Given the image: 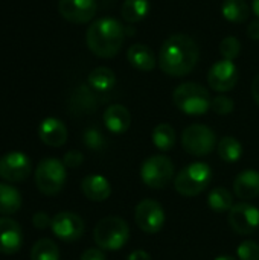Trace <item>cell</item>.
Masks as SVG:
<instances>
[{"label":"cell","mask_w":259,"mask_h":260,"mask_svg":"<svg viewBox=\"0 0 259 260\" xmlns=\"http://www.w3.org/2000/svg\"><path fill=\"white\" fill-rule=\"evenodd\" d=\"M208 206L215 213H224L229 212L234 207V198L232 193L224 187H215L209 192L208 197Z\"/></svg>","instance_id":"d4e9b609"},{"label":"cell","mask_w":259,"mask_h":260,"mask_svg":"<svg viewBox=\"0 0 259 260\" xmlns=\"http://www.w3.org/2000/svg\"><path fill=\"white\" fill-rule=\"evenodd\" d=\"M84 145L93 151H101L105 145V139L102 133L96 128H89L84 131Z\"/></svg>","instance_id":"1f68e13d"},{"label":"cell","mask_w":259,"mask_h":260,"mask_svg":"<svg viewBox=\"0 0 259 260\" xmlns=\"http://www.w3.org/2000/svg\"><path fill=\"white\" fill-rule=\"evenodd\" d=\"M98 9L96 0H60L58 11L63 18L70 23L82 24L89 23Z\"/></svg>","instance_id":"5bb4252c"},{"label":"cell","mask_w":259,"mask_h":260,"mask_svg":"<svg viewBox=\"0 0 259 260\" xmlns=\"http://www.w3.org/2000/svg\"><path fill=\"white\" fill-rule=\"evenodd\" d=\"M50 229L58 239L64 242H73L82 236L84 221L73 212H60L52 218Z\"/></svg>","instance_id":"4fadbf2b"},{"label":"cell","mask_w":259,"mask_h":260,"mask_svg":"<svg viewBox=\"0 0 259 260\" xmlns=\"http://www.w3.org/2000/svg\"><path fill=\"white\" fill-rule=\"evenodd\" d=\"M176 107L188 116H202L211 108L209 91L197 82H183L172 93Z\"/></svg>","instance_id":"3957f363"},{"label":"cell","mask_w":259,"mask_h":260,"mask_svg":"<svg viewBox=\"0 0 259 260\" xmlns=\"http://www.w3.org/2000/svg\"><path fill=\"white\" fill-rule=\"evenodd\" d=\"M235 108V104H234V99H231L229 96H215L211 102V110L220 116H227L234 111Z\"/></svg>","instance_id":"4dcf8cb0"},{"label":"cell","mask_w":259,"mask_h":260,"mask_svg":"<svg viewBox=\"0 0 259 260\" xmlns=\"http://www.w3.org/2000/svg\"><path fill=\"white\" fill-rule=\"evenodd\" d=\"M136 225L150 235H156L165 224V212L156 200H142L134 209Z\"/></svg>","instance_id":"9c48e42d"},{"label":"cell","mask_w":259,"mask_h":260,"mask_svg":"<svg viewBox=\"0 0 259 260\" xmlns=\"http://www.w3.org/2000/svg\"><path fill=\"white\" fill-rule=\"evenodd\" d=\"M81 190L87 200L95 201V203L105 201L111 195V186L108 180L98 174L87 175L81 183Z\"/></svg>","instance_id":"ac0fdd59"},{"label":"cell","mask_w":259,"mask_h":260,"mask_svg":"<svg viewBox=\"0 0 259 260\" xmlns=\"http://www.w3.org/2000/svg\"><path fill=\"white\" fill-rule=\"evenodd\" d=\"M73 104L82 111H92L96 105V99H95L93 93L89 90V87L82 85L73 94Z\"/></svg>","instance_id":"f1b7e54d"},{"label":"cell","mask_w":259,"mask_h":260,"mask_svg":"<svg viewBox=\"0 0 259 260\" xmlns=\"http://www.w3.org/2000/svg\"><path fill=\"white\" fill-rule=\"evenodd\" d=\"M218 155L226 163H235L243 155V146L235 137L226 136L218 143Z\"/></svg>","instance_id":"4316f807"},{"label":"cell","mask_w":259,"mask_h":260,"mask_svg":"<svg viewBox=\"0 0 259 260\" xmlns=\"http://www.w3.org/2000/svg\"><path fill=\"white\" fill-rule=\"evenodd\" d=\"M247 35L252 40H259V18L253 20L249 26H247Z\"/></svg>","instance_id":"8d00e7d4"},{"label":"cell","mask_w":259,"mask_h":260,"mask_svg":"<svg viewBox=\"0 0 259 260\" xmlns=\"http://www.w3.org/2000/svg\"><path fill=\"white\" fill-rule=\"evenodd\" d=\"M142 181L154 189H165L174 178V165L172 160L166 155H153L147 158L140 168Z\"/></svg>","instance_id":"52a82bcc"},{"label":"cell","mask_w":259,"mask_h":260,"mask_svg":"<svg viewBox=\"0 0 259 260\" xmlns=\"http://www.w3.org/2000/svg\"><path fill=\"white\" fill-rule=\"evenodd\" d=\"M31 260H60V250L52 239H40L31 250Z\"/></svg>","instance_id":"83f0119b"},{"label":"cell","mask_w":259,"mask_h":260,"mask_svg":"<svg viewBox=\"0 0 259 260\" xmlns=\"http://www.w3.org/2000/svg\"><path fill=\"white\" fill-rule=\"evenodd\" d=\"M127 260H151V256L143 250H136L127 257Z\"/></svg>","instance_id":"74e56055"},{"label":"cell","mask_w":259,"mask_h":260,"mask_svg":"<svg viewBox=\"0 0 259 260\" xmlns=\"http://www.w3.org/2000/svg\"><path fill=\"white\" fill-rule=\"evenodd\" d=\"M38 136L44 145L52 148H60L67 140V128L60 119L47 117L40 123Z\"/></svg>","instance_id":"2e32d148"},{"label":"cell","mask_w":259,"mask_h":260,"mask_svg":"<svg viewBox=\"0 0 259 260\" xmlns=\"http://www.w3.org/2000/svg\"><path fill=\"white\" fill-rule=\"evenodd\" d=\"M21 206L20 192L9 186L0 183V215H14Z\"/></svg>","instance_id":"cb8c5ba5"},{"label":"cell","mask_w":259,"mask_h":260,"mask_svg":"<svg viewBox=\"0 0 259 260\" xmlns=\"http://www.w3.org/2000/svg\"><path fill=\"white\" fill-rule=\"evenodd\" d=\"M212 180V169L205 161L191 163L174 178L176 190L183 197H197L205 192Z\"/></svg>","instance_id":"5b68a950"},{"label":"cell","mask_w":259,"mask_h":260,"mask_svg":"<svg viewBox=\"0 0 259 260\" xmlns=\"http://www.w3.org/2000/svg\"><path fill=\"white\" fill-rule=\"evenodd\" d=\"M223 17L231 23H244L250 15V8L246 0H224L221 5Z\"/></svg>","instance_id":"603a6c76"},{"label":"cell","mask_w":259,"mask_h":260,"mask_svg":"<svg viewBox=\"0 0 259 260\" xmlns=\"http://www.w3.org/2000/svg\"><path fill=\"white\" fill-rule=\"evenodd\" d=\"M150 0H125L121 8V15L127 23L136 24L150 14Z\"/></svg>","instance_id":"7402d4cb"},{"label":"cell","mask_w":259,"mask_h":260,"mask_svg":"<svg viewBox=\"0 0 259 260\" xmlns=\"http://www.w3.org/2000/svg\"><path fill=\"white\" fill-rule=\"evenodd\" d=\"M31 160L23 152H8L0 158V177L8 183H18L31 175Z\"/></svg>","instance_id":"7c38bea8"},{"label":"cell","mask_w":259,"mask_h":260,"mask_svg":"<svg viewBox=\"0 0 259 260\" xmlns=\"http://www.w3.org/2000/svg\"><path fill=\"white\" fill-rule=\"evenodd\" d=\"M32 224L37 227V229H40V230H43V229H47V227H50V224H52V219L44 213V212H37L34 216H32Z\"/></svg>","instance_id":"e575fe53"},{"label":"cell","mask_w":259,"mask_h":260,"mask_svg":"<svg viewBox=\"0 0 259 260\" xmlns=\"http://www.w3.org/2000/svg\"><path fill=\"white\" fill-rule=\"evenodd\" d=\"M84 160V155L79 152V151H69L64 158H63V163L66 168H78Z\"/></svg>","instance_id":"836d02e7"},{"label":"cell","mask_w":259,"mask_h":260,"mask_svg":"<svg viewBox=\"0 0 259 260\" xmlns=\"http://www.w3.org/2000/svg\"><path fill=\"white\" fill-rule=\"evenodd\" d=\"M198 46L189 35L174 34L163 41L157 61L163 73L180 78L194 70L198 62Z\"/></svg>","instance_id":"6da1fadb"},{"label":"cell","mask_w":259,"mask_h":260,"mask_svg":"<svg viewBox=\"0 0 259 260\" xmlns=\"http://www.w3.org/2000/svg\"><path fill=\"white\" fill-rule=\"evenodd\" d=\"M79 260H105V254L101 248H89L81 254Z\"/></svg>","instance_id":"d590c367"},{"label":"cell","mask_w":259,"mask_h":260,"mask_svg":"<svg viewBox=\"0 0 259 260\" xmlns=\"http://www.w3.org/2000/svg\"><path fill=\"white\" fill-rule=\"evenodd\" d=\"M66 183V166L58 158L41 160L35 169V184L43 195L52 197L61 192Z\"/></svg>","instance_id":"8992f818"},{"label":"cell","mask_w":259,"mask_h":260,"mask_svg":"<svg viewBox=\"0 0 259 260\" xmlns=\"http://www.w3.org/2000/svg\"><path fill=\"white\" fill-rule=\"evenodd\" d=\"M153 143L160 151H169L176 145V131L169 123H159L153 129Z\"/></svg>","instance_id":"484cf974"},{"label":"cell","mask_w":259,"mask_h":260,"mask_svg":"<svg viewBox=\"0 0 259 260\" xmlns=\"http://www.w3.org/2000/svg\"><path fill=\"white\" fill-rule=\"evenodd\" d=\"M241 52V43L237 37H226L220 43V53L224 59L234 61Z\"/></svg>","instance_id":"f546056e"},{"label":"cell","mask_w":259,"mask_h":260,"mask_svg":"<svg viewBox=\"0 0 259 260\" xmlns=\"http://www.w3.org/2000/svg\"><path fill=\"white\" fill-rule=\"evenodd\" d=\"M240 260H259V244L255 241H244L237 250Z\"/></svg>","instance_id":"d6a6232c"},{"label":"cell","mask_w":259,"mask_h":260,"mask_svg":"<svg viewBox=\"0 0 259 260\" xmlns=\"http://www.w3.org/2000/svg\"><path fill=\"white\" fill-rule=\"evenodd\" d=\"M125 40V29L119 20L102 17L90 23L85 32V43L96 56L113 58L121 50Z\"/></svg>","instance_id":"7a4b0ae2"},{"label":"cell","mask_w":259,"mask_h":260,"mask_svg":"<svg viewBox=\"0 0 259 260\" xmlns=\"http://www.w3.org/2000/svg\"><path fill=\"white\" fill-rule=\"evenodd\" d=\"M238 82V69L234 61L220 59L208 72V84L218 93L231 91Z\"/></svg>","instance_id":"8fae6325"},{"label":"cell","mask_w":259,"mask_h":260,"mask_svg":"<svg viewBox=\"0 0 259 260\" xmlns=\"http://www.w3.org/2000/svg\"><path fill=\"white\" fill-rule=\"evenodd\" d=\"M234 192L240 200L249 201L259 197V172L253 169L243 171L234 180Z\"/></svg>","instance_id":"e0dca14e"},{"label":"cell","mask_w":259,"mask_h":260,"mask_svg":"<svg viewBox=\"0 0 259 260\" xmlns=\"http://www.w3.org/2000/svg\"><path fill=\"white\" fill-rule=\"evenodd\" d=\"M21 227L11 218H0V253L14 254L21 248Z\"/></svg>","instance_id":"9a60e30c"},{"label":"cell","mask_w":259,"mask_h":260,"mask_svg":"<svg viewBox=\"0 0 259 260\" xmlns=\"http://www.w3.org/2000/svg\"><path fill=\"white\" fill-rule=\"evenodd\" d=\"M182 145L188 154L194 157H205L215 149L217 136L209 126L202 123H194L183 131Z\"/></svg>","instance_id":"ba28073f"},{"label":"cell","mask_w":259,"mask_h":260,"mask_svg":"<svg viewBox=\"0 0 259 260\" xmlns=\"http://www.w3.org/2000/svg\"><path fill=\"white\" fill-rule=\"evenodd\" d=\"M128 238L130 227L124 219L118 216H107L101 219L93 230V239L98 248L107 251L121 250L128 242Z\"/></svg>","instance_id":"277c9868"},{"label":"cell","mask_w":259,"mask_h":260,"mask_svg":"<svg viewBox=\"0 0 259 260\" xmlns=\"http://www.w3.org/2000/svg\"><path fill=\"white\" fill-rule=\"evenodd\" d=\"M104 123H105L108 131H111L114 134H122L131 125V114L124 105L114 104V105H110L105 110Z\"/></svg>","instance_id":"ffe728a7"},{"label":"cell","mask_w":259,"mask_h":260,"mask_svg":"<svg viewBox=\"0 0 259 260\" xmlns=\"http://www.w3.org/2000/svg\"><path fill=\"white\" fill-rule=\"evenodd\" d=\"M252 11L259 18V0H252Z\"/></svg>","instance_id":"ab89813d"},{"label":"cell","mask_w":259,"mask_h":260,"mask_svg":"<svg viewBox=\"0 0 259 260\" xmlns=\"http://www.w3.org/2000/svg\"><path fill=\"white\" fill-rule=\"evenodd\" d=\"M127 59L134 69L140 72H151L156 69V64H157V58L154 52L147 44H142V43H136L128 47Z\"/></svg>","instance_id":"d6986e66"},{"label":"cell","mask_w":259,"mask_h":260,"mask_svg":"<svg viewBox=\"0 0 259 260\" xmlns=\"http://www.w3.org/2000/svg\"><path fill=\"white\" fill-rule=\"evenodd\" d=\"M87 82L96 91H108L116 84V75L111 69L99 66L89 73Z\"/></svg>","instance_id":"44dd1931"},{"label":"cell","mask_w":259,"mask_h":260,"mask_svg":"<svg viewBox=\"0 0 259 260\" xmlns=\"http://www.w3.org/2000/svg\"><path fill=\"white\" fill-rule=\"evenodd\" d=\"M229 224L238 235H250L259 227V209L250 203H238L229 210Z\"/></svg>","instance_id":"30bf717a"},{"label":"cell","mask_w":259,"mask_h":260,"mask_svg":"<svg viewBox=\"0 0 259 260\" xmlns=\"http://www.w3.org/2000/svg\"><path fill=\"white\" fill-rule=\"evenodd\" d=\"M252 96L259 105V73L253 78V82H252Z\"/></svg>","instance_id":"f35d334b"},{"label":"cell","mask_w":259,"mask_h":260,"mask_svg":"<svg viewBox=\"0 0 259 260\" xmlns=\"http://www.w3.org/2000/svg\"><path fill=\"white\" fill-rule=\"evenodd\" d=\"M215 260H237L234 256H220V257H217Z\"/></svg>","instance_id":"60d3db41"}]
</instances>
